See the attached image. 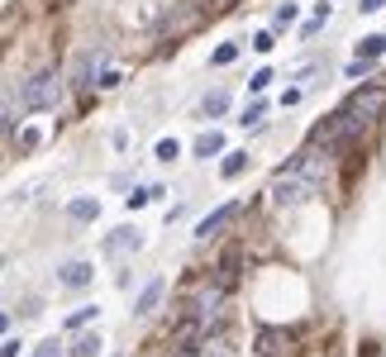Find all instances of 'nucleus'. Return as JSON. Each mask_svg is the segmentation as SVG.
<instances>
[{
    "label": "nucleus",
    "instance_id": "7ed1b4c3",
    "mask_svg": "<svg viewBox=\"0 0 386 357\" xmlns=\"http://www.w3.org/2000/svg\"><path fill=\"white\" fill-rule=\"evenodd\" d=\"M348 110H353L358 119H367V124H372V119H382V114H386V86L353 90V95H348Z\"/></svg>",
    "mask_w": 386,
    "mask_h": 357
},
{
    "label": "nucleus",
    "instance_id": "4be33fe9",
    "mask_svg": "<svg viewBox=\"0 0 386 357\" xmlns=\"http://www.w3.org/2000/svg\"><path fill=\"white\" fill-rule=\"evenodd\" d=\"M34 357H62V343H58V338H43V343L34 348Z\"/></svg>",
    "mask_w": 386,
    "mask_h": 357
},
{
    "label": "nucleus",
    "instance_id": "2eb2a0df",
    "mask_svg": "<svg viewBox=\"0 0 386 357\" xmlns=\"http://www.w3.org/2000/svg\"><path fill=\"white\" fill-rule=\"evenodd\" d=\"M96 353H100V334H86V338L72 348V357H96Z\"/></svg>",
    "mask_w": 386,
    "mask_h": 357
},
{
    "label": "nucleus",
    "instance_id": "a878e982",
    "mask_svg": "<svg viewBox=\"0 0 386 357\" xmlns=\"http://www.w3.org/2000/svg\"><path fill=\"white\" fill-rule=\"evenodd\" d=\"M386 0H363V5H358V10H363V14H377V10H382Z\"/></svg>",
    "mask_w": 386,
    "mask_h": 357
},
{
    "label": "nucleus",
    "instance_id": "aec40b11",
    "mask_svg": "<svg viewBox=\"0 0 386 357\" xmlns=\"http://www.w3.org/2000/svg\"><path fill=\"white\" fill-rule=\"evenodd\" d=\"M119 82H124V77H119V67H105V72H100V82H96V86H100V90H114V86H119Z\"/></svg>",
    "mask_w": 386,
    "mask_h": 357
},
{
    "label": "nucleus",
    "instance_id": "f03ea898",
    "mask_svg": "<svg viewBox=\"0 0 386 357\" xmlns=\"http://www.w3.org/2000/svg\"><path fill=\"white\" fill-rule=\"evenodd\" d=\"M315 190H319L315 181L300 177V172H291V167H287L277 181H272V200H277V205H300V200H310Z\"/></svg>",
    "mask_w": 386,
    "mask_h": 357
},
{
    "label": "nucleus",
    "instance_id": "f3484780",
    "mask_svg": "<svg viewBox=\"0 0 386 357\" xmlns=\"http://www.w3.org/2000/svg\"><path fill=\"white\" fill-rule=\"evenodd\" d=\"M153 195H162V190H153V186H143V190H134V195H129V210H143V205H148Z\"/></svg>",
    "mask_w": 386,
    "mask_h": 357
},
{
    "label": "nucleus",
    "instance_id": "39448f33",
    "mask_svg": "<svg viewBox=\"0 0 386 357\" xmlns=\"http://www.w3.org/2000/svg\"><path fill=\"white\" fill-rule=\"evenodd\" d=\"M162 291H167V281H162V276H153V281L138 291V300H134V315H153V310H158V300H162Z\"/></svg>",
    "mask_w": 386,
    "mask_h": 357
},
{
    "label": "nucleus",
    "instance_id": "5701e85b",
    "mask_svg": "<svg viewBox=\"0 0 386 357\" xmlns=\"http://www.w3.org/2000/svg\"><path fill=\"white\" fill-rule=\"evenodd\" d=\"M272 24H277V29H287V24H295V5H282V10H277V19H272Z\"/></svg>",
    "mask_w": 386,
    "mask_h": 357
},
{
    "label": "nucleus",
    "instance_id": "1a4fd4ad",
    "mask_svg": "<svg viewBox=\"0 0 386 357\" xmlns=\"http://www.w3.org/2000/svg\"><path fill=\"white\" fill-rule=\"evenodd\" d=\"M86 281H91V262H72L62 271V286H86Z\"/></svg>",
    "mask_w": 386,
    "mask_h": 357
},
{
    "label": "nucleus",
    "instance_id": "ddd939ff",
    "mask_svg": "<svg viewBox=\"0 0 386 357\" xmlns=\"http://www.w3.org/2000/svg\"><path fill=\"white\" fill-rule=\"evenodd\" d=\"M224 110H229V95H224V90H210V95H205V114L215 119V114H224Z\"/></svg>",
    "mask_w": 386,
    "mask_h": 357
},
{
    "label": "nucleus",
    "instance_id": "4468645a",
    "mask_svg": "<svg viewBox=\"0 0 386 357\" xmlns=\"http://www.w3.org/2000/svg\"><path fill=\"white\" fill-rule=\"evenodd\" d=\"M263 114H267V105H263V100H253V105L243 110V119H239V124H243V129H258V124H263Z\"/></svg>",
    "mask_w": 386,
    "mask_h": 357
},
{
    "label": "nucleus",
    "instance_id": "20e7f679",
    "mask_svg": "<svg viewBox=\"0 0 386 357\" xmlns=\"http://www.w3.org/2000/svg\"><path fill=\"white\" fill-rule=\"evenodd\" d=\"M239 214H243V205H219L215 214H205V219L195 224V238H215V234H224Z\"/></svg>",
    "mask_w": 386,
    "mask_h": 357
},
{
    "label": "nucleus",
    "instance_id": "9d476101",
    "mask_svg": "<svg viewBox=\"0 0 386 357\" xmlns=\"http://www.w3.org/2000/svg\"><path fill=\"white\" fill-rule=\"evenodd\" d=\"M234 276H239V253H229V258L219 262V291H229V286H234Z\"/></svg>",
    "mask_w": 386,
    "mask_h": 357
},
{
    "label": "nucleus",
    "instance_id": "412c9836",
    "mask_svg": "<svg viewBox=\"0 0 386 357\" xmlns=\"http://www.w3.org/2000/svg\"><path fill=\"white\" fill-rule=\"evenodd\" d=\"M267 86H272V72H267V67L248 77V90H253V95H258V90H267Z\"/></svg>",
    "mask_w": 386,
    "mask_h": 357
},
{
    "label": "nucleus",
    "instance_id": "b1692460",
    "mask_svg": "<svg viewBox=\"0 0 386 357\" xmlns=\"http://www.w3.org/2000/svg\"><path fill=\"white\" fill-rule=\"evenodd\" d=\"M253 48H258V53H272L277 38H272V34H253Z\"/></svg>",
    "mask_w": 386,
    "mask_h": 357
},
{
    "label": "nucleus",
    "instance_id": "f257e3e1",
    "mask_svg": "<svg viewBox=\"0 0 386 357\" xmlns=\"http://www.w3.org/2000/svg\"><path fill=\"white\" fill-rule=\"evenodd\" d=\"M58 95H62V77H58L53 67H43V72H34V77L19 86V105H24V110H53Z\"/></svg>",
    "mask_w": 386,
    "mask_h": 357
},
{
    "label": "nucleus",
    "instance_id": "a211bd4d",
    "mask_svg": "<svg viewBox=\"0 0 386 357\" xmlns=\"http://www.w3.org/2000/svg\"><path fill=\"white\" fill-rule=\"evenodd\" d=\"M91 319H96V305H82V310L67 319V329H82V324H91Z\"/></svg>",
    "mask_w": 386,
    "mask_h": 357
},
{
    "label": "nucleus",
    "instance_id": "dca6fc26",
    "mask_svg": "<svg viewBox=\"0 0 386 357\" xmlns=\"http://www.w3.org/2000/svg\"><path fill=\"white\" fill-rule=\"evenodd\" d=\"M172 158H182V143L177 138H162L158 143V162H172Z\"/></svg>",
    "mask_w": 386,
    "mask_h": 357
},
{
    "label": "nucleus",
    "instance_id": "393cba45",
    "mask_svg": "<svg viewBox=\"0 0 386 357\" xmlns=\"http://www.w3.org/2000/svg\"><path fill=\"white\" fill-rule=\"evenodd\" d=\"M0 357H19V338H5V343H0Z\"/></svg>",
    "mask_w": 386,
    "mask_h": 357
},
{
    "label": "nucleus",
    "instance_id": "f8f14e48",
    "mask_svg": "<svg viewBox=\"0 0 386 357\" xmlns=\"http://www.w3.org/2000/svg\"><path fill=\"white\" fill-rule=\"evenodd\" d=\"M234 58H239V43H219V48L210 53V62H215V67H229Z\"/></svg>",
    "mask_w": 386,
    "mask_h": 357
},
{
    "label": "nucleus",
    "instance_id": "0eeeda50",
    "mask_svg": "<svg viewBox=\"0 0 386 357\" xmlns=\"http://www.w3.org/2000/svg\"><path fill=\"white\" fill-rule=\"evenodd\" d=\"M67 214H72V219H96L100 205L91 200V195H82V200H72V205H67Z\"/></svg>",
    "mask_w": 386,
    "mask_h": 357
},
{
    "label": "nucleus",
    "instance_id": "423d86ee",
    "mask_svg": "<svg viewBox=\"0 0 386 357\" xmlns=\"http://www.w3.org/2000/svg\"><path fill=\"white\" fill-rule=\"evenodd\" d=\"M215 153H224V134L219 129H210V134L195 138V158H215Z\"/></svg>",
    "mask_w": 386,
    "mask_h": 357
},
{
    "label": "nucleus",
    "instance_id": "6ab92c4d",
    "mask_svg": "<svg viewBox=\"0 0 386 357\" xmlns=\"http://www.w3.org/2000/svg\"><path fill=\"white\" fill-rule=\"evenodd\" d=\"M277 343H282V334H272V329L258 334V353H277Z\"/></svg>",
    "mask_w": 386,
    "mask_h": 357
},
{
    "label": "nucleus",
    "instance_id": "6e6552de",
    "mask_svg": "<svg viewBox=\"0 0 386 357\" xmlns=\"http://www.w3.org/2000/svg\"><path fill=\"white\" fill-rule=\"evenodd\" d=\"M386 53V34H372V38H363V43H358V58H367V62H372V58H382Z\"/></svg>",
    "mask_w": 386,
    "mask_h": 357
},
{
    "label": "nucleus",
    "instance_id": "9b49d317",
    "mask_svg": "<svg viewBox=\"0 0 386 357\" xmlns=\"http://www.w3.org/2000/svg\"><path fill=\"white\" fill-rule=\"evenodd\" d=\"M243 167H248V153H229V158H224V167H219V172H224V177L234 181V177H243Z\"/></svg>",
    "mask_w": 386,
    "mask_h": 357
}]
</instances>
